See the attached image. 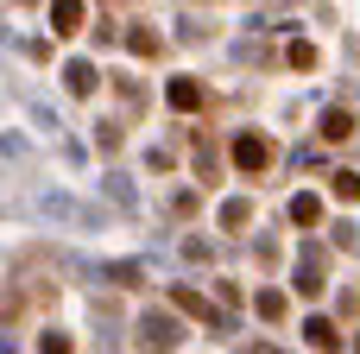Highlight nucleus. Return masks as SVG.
<instances>
[{
	"mask_svg": "<svg viewBox=\"0 0 360 354\" xmlns=\"http://www.w3.org/2000/svg\"><path fill=\"white\" fill-rule=\"evenodd\" d=\"M171 108H184V114H190V108H202V89H196L190 76H177V82H171Z\"/></svg>",
	"mask_w": 360,
	"mask_h": 354,
	"instance_id": "obj_3",
	"label": "nucleus"
},
{
	"mask_svg": "<svg viewBox=\"0 0 360 354\" xmlns=\"http://www.w3.org/2000/svg\"><path fill=\"white\" fill-rule=\"evenodd\" d=\"M304 336H310L316 348H342V336H335V323H329V317H310V323H304Z\"/></svg>",
	"mask_w": 360,
	"mask_h": 354,
	"instance_id": "obj_5",
	"label": "nucleus"
},
{
	"mask_svg": "<svg viewBox=\"0 0 360 354\" xmlns=\"http://www.w3.org/2000/svg\"><path fill=\"white\" fill-rule=\"evenodd\" d=\"M291 63H297V70H310V63H316V44H304V38H297V44H291Z\"/></svg>",
	"mask_w": 360,
	"mask_h": 354,
	"instance_id": "obj_11",
	"label": "nucleus"
},
{
	"mask_svg": "<svg viewBox=\"0 0 360 354\" xmlns=\"http://www.w3.org/2000/svg\"><path fill=\"white\" fill-rule=\"evenodd\" d=\"M234 165H240V171H266V165H272V139L240 133V139H234Z\"/></svg>",
	"mask_w": 360,
	"mask_h": 354,
	"instance_id": "obj_1",
	"label": "nucleus"
},
{
	"mask_svg": "<svg viewBox=\"0 0 360 354\" xmlns=\"http://www.w3.org/2000/svg\"><path fill=\"white\" fill-rule=\"evenodd\" d=\"M291 222H297V228L323 222V203H316V196H297V203H291Z\"/></svg>",
	"mask_w": 360,
	"mask_h": 354,
	"instance_id": "obj_8",
	"label": "nucleus"
},
{
	"mask_svg": "<svg viewBox=\"0 0 360 354\" xmlns=\"http://www.w3.org/2000/svg\"><path fill=\"white\" fill-rule=\"evenodd\" d=\"M171 342H177V336H171V323H165V317H146V348H152V354H165Z\"/></svg>",
	"mask_w": 360,
	"mask_h": 354,
	"instance_id": "obj_6",
	"label": "nucleus"
},
{
	"mask_svg": "<svg viewBox=\"0 0 360 354\" xmlns=\"http://www.w3.org/2000/svg\"><path fill=\"white\" fill-rule=\"evenodd\" d=\"M70 89L89 95V89H95V70H89V63H70Z\"/></svg>",
	"mask_w": 360,
	"mask_h": 354,
	"instance_id": "obj_9",
	"label": "nucleus"
},
{
	"mask_svg": "<svg viewBox=\"0 0 360 354\" xmlns=\"http://www.w3.org/2000/svg\"><path fill=\"white\" fill-rule=\"evenodd\" d=\"M171 304H177V310H190V317H202V323H215V304H202L190 285H177V291H171Z\"/></svg>",
	"mask_w": 360,
	"mask_h": 354,
	"instance_id": "obj_2",
	"label": "nucleus"
},
{
	"mask_svg": "<svg viewBox=\"0 0 360 354\" xmlns=\"http://www.w3.org/2000/svg\"><path fill=\"white\" fill-rule=\"evenodd\" d=\"M335 196H342V203H354V196H360V177H354V171H342V177H335Z\"/></svg>",
	"mask_w": 360,
	"mask_h": 354,
	"instance_id": "obj_10",
	"label": "nucleus"
},
{
	"mask_svg": "<svg viewBox=\"0 0 360 354\" xmlns=\"http://www.w3.org/2000/svg\"><path fill=\"white\" fill-rule=\"evenodd\" d=\"M51 25H57V32H76V25H82V6L57 0V6H51Z\"/></svg>",
	"mask_w": 360,
	"mask_h": 354,
	"instance_id": "obj_7",
	"label": "nucleus"
},
{
	"mask_svg": "<svg viewBox=\"0 0 360 354\" xmlns=\"http://www.w3.org/2000/svg\"><path fill=\"white\" fill-rule=\"evenodd\" d=\"M259 317H285V298L278 291H259Z\"/></svg>",
	"mask_w": 360,
	"mask_h": 354,
	"instance_id": "obj_12",
	"label": "nucleus"
},
{
	"mask_svg": "<svg viewBox=\"0 0 360 354\" xmlns=\"http://www.w3.org/2000/svg\"><path fill=\"white\" fill-rule=\"evenodd\" d=\"M323 139H354V114H348V108L323 114Z\"/></svg>",
	"mask_w": 360,
	"mask_h": 354,
	"instance_id": "obj_4",
	"label": "nucleus"
},
{
	"mask_svg": "<svg viewBox=\"0 0 360 354\" xmlns=\"http://www.w3.org/2000/svg\"><path fill=\"white\" fill-rule=\"evenodd\" d=\"M44 354H70V336H44Z\"/></svg>",
	"mask_w": 360,
	"mask_h": 354,
	"instance_id": "obj_13",
	"label": "nucleus"
}]
</instances>
